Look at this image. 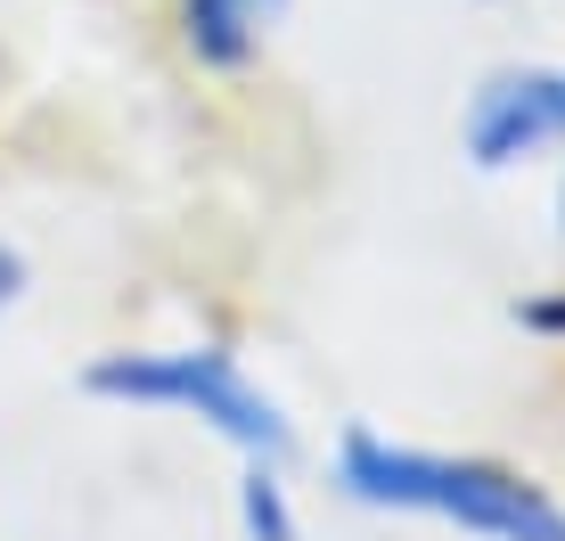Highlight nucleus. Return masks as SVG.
<instances>
[{"instance_id": "nucleus-7", "label": "nucleus", "mask_w": 565, "mask_h": 541, "mask_svg": "<svg viewBox=\"0 0 565 541\" xmlns=\"http://www.w3.org/2000/svg\"><path fill=\"white\" fill-rule=\"evenodd\" d=\"M17 296H25V255H17V246H0V312H9Z\"/></svg>"}, {"instance_id": "nucleus-2", "label": "nucleus", "mask_w": 565, "mask_h": 541, "mask_svg": "<svg viewBox=\"0 0 565 541\" xmlns=\"http://www.w3.org/2000/svg\"><path fill=\"white\" fill-rule=\"evenodd\" d=\"M83 385H90L99 402L181 411V418H198V427H213L222 443H238L246 459H287V452H296V427H287V411L238 370V353H222V344H172V353H99V361L83 370Z\"/></svg>"}, {"instance_id": "nucleus-3", "label": "nucleus", "mask_w": 565, "mask_h": 541, "mask_svg": "<svg viewBox=\"0 0 565 541\" xmlns=\"http://www.w3.org/2000/svg\"><path fill=\"white\" fill-rule=\"evenodd\" d=\"M459 148L476 172H516L565 148V66H500L476 83L459 124Z\"/></svg>"}, {"instance_id": "nucleus-4", "label": "nucleus", "mask_w": 565, "mask_h": 541, "mask_svg": "<svg viewBox=\"0 0 565 541\" xmlns=\"http://www.w3.org/2000/svg\"><path fill=\"white\" fill-rule=\"evenodd\" d=\"M296 9V0H181V42L198 66L213 74H238L255 66V50L270 42V25Z\"/></svg>"}, {"instance_id": "nucleus-5", "label": "nucleus", "mask_w": 565, "mask_h": 541, "mask_svg": "<svg viewBox=\"0 0 565 541\" xmlns=\"http://www.w3.org/2000/svg\"><path fill=\"white\" fill-rule=\"evenodd\" d=\"M238 526H246V541H303V517H296V500L279 485V459H255V468H246Z\"/></svg>"}, {"instance_id": "nucleus-8", "label": "nucleus", "mask_w": 565, "mask_h": 541, "mask_svg": "<svg viewBox=\"0 0 565 541\" xmlns=\"http://www.w3.org/2000/svg\"><path fill=\"white\" fill-rule=\"evenodd\" d=\"M557 222H565V189H557Z\"/></svg>"}, {"instance_id": "nucleus-6", "label": "nucleus", "mask_w": 565, "mask_h": 541, "mask_svg": "<svg viewBox=\"0 0 565 541\" xmlns=\"http://www.w3.org/2000/svg\"><path fill=\"white\" fill-rule=\"evenodd\" d=\"M516 320L533 328V337H557V344H565V296H533V304H516Z\"/></svg>"}, {"instance_id": "nucleus-1", "label": "nucleus", "mask_w": 565, "mask_h": 541, "mask_svg": "<svg viewBox=\"0 0 565 541\" xmlns=\"http://www.w3.org/2000/svg\"><path fill=\"white\" fill-rule=\"evenodd\" d=\"M337 492L361 509H402V517H443L483 541H565V509L533 476L467 452H418L385 443L377 427H353L337 443Z\"/></svg>"}]
</instances>
